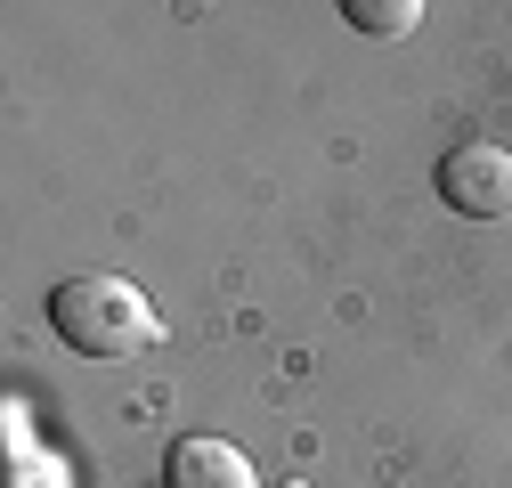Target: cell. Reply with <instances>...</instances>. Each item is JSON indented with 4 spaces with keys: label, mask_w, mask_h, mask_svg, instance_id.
I'll return each instance as SVG.
<instances>
[{
    "label": "cell",
    "mask_w": 512,
    "mask_h": 488,
    "mask_svg": "<svg viewBox=\"0 0 512 488\" xmlns=\"http://www.w3.org/2000/svg\"><path fill=\"white\" fill-rule=\"evenodd\" d=\"M49 326H57V342L82 350V358H139V350L163 334L155 310H147V293H139L131 277H106V269L57 285V293H49Z\"/></svg>",
    "instance_id": "obj_1"
},
{
    "label": "cell",
    "mask_w": 512,
    "mask_h": 488,
    "mask_svg": "<svg viewBox=\"0 0 512 488\" xmlns=\"http://www.w3.org/2000/svg\"><path fill=\"white\" fill-rule=\"evenodd\" d=\"M439 204L464 220H504L512 212V147H488V139L456 147L439 163Z\"/></svg>",
    "instance_id": "obj_2"
},
{
    "label": "cell",
    "mask_w": 512,
    "mask_h": 488,
    "mask_svg": "<svg viewBox=\"0 0 512 488\" xmlns=\"http://www.w3.org/2000/svg\"><path fill=\"white\" fill-rule=\"evenodd\" d=\"M163 488H261V472L244 464V448H228V440H171V456H163Z\"/></svg>",
    "instance_id": "obj_3"
},
{
    "label": "cell",
    "mask_w": 512,
    "mask_h": 488,
    "mask_svg": "<svg viewBox=\"0 0 512 488\" xmlns=\"http://www.w3.org/2000/svg\"><path fill=\"white\" fill-rule=\"evenodd\" d=\"M342 17L366 33V41H399L423 25V0H342Z\"/></svg>",
    "instance_id": "obj_4"
},
{
    "label": "cell",
    "mask_w": 512,
    "mask_h": 488,
    "mask_svg": "<svg viewBox=\"0 0 512 488\" xmlns=\"http://www.w3.org/2000/svg\"><path fill=\"white\" fill-rule=\"evenodd\" d=\"M9 456H17V488H66V464L33 448V423H25V407H9Z\"/></svg>",
    "instance_id": "obj_5"
}]
</instances>
